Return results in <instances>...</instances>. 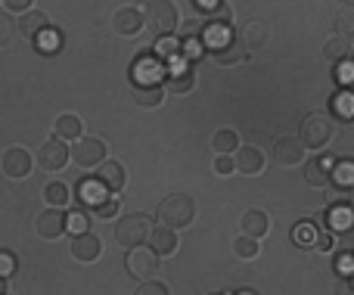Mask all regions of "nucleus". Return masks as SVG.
<instances>
[{"label": "nucleus", "mask_w": 354, "mask_h": 295, "mask_svg": "<svg viewBox=\"0 0 354 295\" xmlns=\"http://www.w3.org/2000/svg\"><path fill=\"white\" fill-rule=\"evenodd\" d=\"M193 218H196V199L187 196V193H168V196L159 199V205H156V221L171 230L189 227Z\"/></svg>", "instance_id": "f257e3e1"}, {"label": "nucleus", "mask_w": 354, "mask_h": 295, "mask_svg": "<svg viewBox=\"0 0 354 295\" xmlns=\"http://www.w3.org/2000/svg\"><path fill=\"white\" fill-rule=\"evenodd\" d=\"M153 236V221H149L143 211H128V215L118 218L115 224V242L122 249H137Z\"/></svg>", "instance_id": "f03ea898"}, {"label": "nucleus", "mask_w": 354, "mask_h": 295, "mask_svg": "<svg viewBox=\"0 0 354 295\" xmlns=\"http://www.w3.org/2000/svg\"><path fill=\"white\" fill-rule=\"evenodd\" d=\"M143 16H147V31L156 37L177 35V28H180V16H177L174 0H147Z\"/></svg>", "instance_id": "7ed1b4c3"}, {"label": "nucleus", "mask_w": 354, "mask_h": 295, "mask_svg": "<svg viewBox=\"0 0 354 295\" xmlns=\"http://www.w3.org/2000/svg\"><path fill=\"white\" fill-rule=\"evenodd\" d=\"M68 159H72V146H68L66 140H59V137H47V140L41 143V149H37V155H35V162L44 168V171H50V174H56V171H62V168L68 165Z\"/></svg>", "instance_id": "20e7f679"}, {"label": "nucleus", "mask_w": 354, "mask_h": 295, "mask_svg": "<svg viewBox=\"0 0 354 295\" xmlns=\"http://www.w3.org/2000/svg\"><path fill=\"white\" fill-rule=\"evenodd\" d=\"M159 258L162 255L156 252L153 246H137V249H128V258H124V267H128L131 277H137L143 283V280H153L156 274H159Z\"/></svg>", "instance_id": "39448f33"}, {"label": "nucleus", "mask_w": 354, "mask_h": 295, "mask_svg": "<svg viewBox=\"0 0 354 295\" xmlns=\"http://www.w3.org/2000/svg\"><path fill=\"white\" fill-rule=\"evenodd\" d=\"M72 162L78 168H100L106 162V143L100 137H81L72 143Z\"/></svg>", "instance_id": "423d86ee"}, {"label": "nucleus", "mask_w": 354, "mask_h": 295, "mask_svg": "<svg viewBox=\"0 0 354 295\" xmlns=\"http://www.w3.org/2000/svg\"><path fill=\"white\" fill-rule=\"evenodd\" d=\"M131 75H134V84H165V75H168V66L165 62L156 59V53H140L131 66Z\"/></svg>", "instance_id": "0eeeda50"}, {"label": "nucleus", "mask_w": 354, "mask_h": 295, "mask_svg": "<svg viewBox=\"0 0 354 295\" xmlns=\"http://www.w3.org/2000/svg\"><path fill=\"white\" fill-rule=\"evenodd\" d=\"M31 168H35V159H31V153L25 146H10L3 153V174L12 180H22L31 174Z\"/></svg>", "instance_id": "6e6552de"}, {"label": "nucleus", "mask_w": 354, "mask_h": 295, "mask_svg": "<svg viewBox=\"0 0 354 295\" xmlns=\"http://www.w3.org/2000/svg\"><path fill=\"white\" fill-rule=\"evenodd\" d=\"M66 209H44L41 215H37L35 227H37V236H44V240H59L62 234H66Z\"/></svg>", "instance_id": "1a4fd4ad"}, {"label": "nucleus", "mask_w": 354, "mask_h": 295, "mask_svg": "<svg viewBox=\"0 0 354 295\" xmlns=\"http://www.w3.org/2000/svg\"><path fill=\"white\" fill-rule=\"evenodd\" d=\"M112 28H115L118 35L131 37V35L147 28V16H143L140 6H118L115 16H112Z\"/></svg>", "instance_id": "9d476101"}, {"label": "nucleus", "mask_w": 354, "mask_h": 295, "mask_svg": "<svg viewBox=\"0 0 354 295\" xmlns=\"http://www.w3.org/2000/svg\"><path fill=\"white\" fill-rule=\"evenodd\" d=\"M106 196H109V190L103 187L100 178H81L78 184H75V202H78L81 209H97Z\"/></svg>", "instance_id": "9b49d317"}, {"label": "nucleus", "mask_w": 354, "mask_h": 295, "mask_svg": "<svg viewBox=\"0 0 354 295\" xmlns=\"http://www.w3.org/2000/svg\"><path fill=\"white\" fill-rule=\"evenodd\" d=\"M68 252H72L75 261H84V265H91V261H97L100 255H103V242H100V236L93 234V230H87V234H81V236H72V246H68Z\"/></svg>", "instance_id": "f8f14e48"}, {"label": "nucleus", "mask_w": 354, "mask_h": 295, "mask_svg": "<svg viewBox=\"0 0 354 295\" xmlns=\"http://www.w3.org/2000/svg\"><path fill=\"white\" fill-rule=\"evenodd\" d=\"M165 87L168 93H189L196 87V72L189 62H180V66H168V75H165Z\"/></svg>", "instance_id": "ddd939ff"}, {"label": "nucleus", "mask_w": 354, "mask_h": 295, "mask_svg": "<svg viewBox=\"0 0 354 295\" xmlns=\"http://www.w3.org/2000/svg\"><path fill=\"white\" fill-rule=\"evenodd\" d=\"M208 56H212V62H218V66H236V62L249 59V50H245V44L239 41V37H230L224 47L208 50Z\"/></svg>", "instance_id": "4468645a"}, {"label": "nucleus", "mask_w": 354, "mask_h": 295, "mask_svg": "<svg viewBox=\"0 0 354 295\" xmlns=\"http://www.w3.org/2000/svg\"><path fill=\"white\" fill-rule=\"evenodd\" d=\"M97 178L103 180V187L109 193H122L124 184H128V171H124V165L122 162H112V159H106L103 165L97 168Z\"/></svg>", "instance_id": "2eb2a0df"}, {"label": "nucleus", "mask_w": 354, "mask_h": 295, "mask_svg": "<svg viewBox=\"0 0 354 295\" xmlns=\"http://www.w3.org/2000/svg\"><path fill=\"white\" fill-rule=\"evenodd\" d=\"M233 159H236V171L239 174H261L264 168V153L258 146H239L236 153H233Z\"/></svg>", "instance_id": "dca6fc26"}, {"label": "nucleus", "mask_w": 354, "mask_h": 295, "mask_svg": "<svg viewBox=\"0 0 354 295\" xmlns=\"http://www.w3.org/2000/svg\"><path fill=\"white\" fill-rule=\"evenodd\" d=\"M53 134L59 137V140H66V143H75V140L84 137V122H81L78 115H72V112H62V115L56 118V124H53Z\"/></svg>", "instance_id": "f3484780"}, {"label": "nucleus", "mask_w": 354, "mask_h": 295, "mask_svg": "<svg viewBox=\"0 0 354 295\" xmlns=\"http://www.w3.org/2000/svg\"><path fill=\"white\" fill-rule=\"evenodd\" d=\"M180 35H165V37H156L153 44V53L159 62H165V66H171V62H180Z\"/></svg>", "instance_id": "a211bd4d"}, {"label": "nucleus", "mask_w": 354, "mask_h": 295, "mask_svg": "<svg viewBox=\"0 0 354 295\" xmlns=\"http://www.w3.org/2000/svg\"><path fill=\"white\" fill-rule=\"evenodd\" d=\"M44 28H50V16L44 10H28V12H22V16H19V35H25V37H31V41H35Z\"/></svg>", "instance_id": "6ab92c4d"}, {"label": "nucleus", "mask_w": 354, "mask_h": 295, "mask_svg": "<svg viewBox=\"0 0 354 295\" xmlns=\"http://www.w3.org/2000/svg\"><path fill=\"white\" fill-rule=\"evenodd\" d=\"M131 97H134V103L143 106V109H156V106L165 99V87L162 84H134L131 87Z\"/></svg>", "instance_id": "aec40b11"}, {"label": "nucleus", "mask_w": 354, "mask_h": 295, "mask_svg": "<svg viewBox=\"0 0 354 295\" xmlns=\"http://www.w3.org/2000/svg\"><path fill=\"white\" fill-rule=\"evenodd\" d=\"M149 246H153L159 255H174L177 252V230L165 227V224H156L153 236H149Z\"/></svg>", "instance_id": "412c9836"}, {"label": "nucleus", "mask_w": 354, "mask_h": 295, "mask_svg": "<svg viewBox=\"0 0 354 295\" xmlns=\"http://www.w3.org/2000/svg\"><path fill=\"white\" fill-rule=\"evenodd\" d=\"M239 224H243V234L255 236V240H261V236L270 230V218H268V211H261V209H249Z\"/></svg>", "instance_id": "4be33fe9"}, {"label": "nucleus", "mask_w": 354, "mask_h": 295, "mask_svg": "<svg viewBox=\"0 0 354 295\" xmlns=\"http://www.w3.org/2000/svg\"><path fill=\"white\" fill-rule=\"evenodd\" d=\"M301 137H305L308 146H324V143L330 140V124H326L324 118L311 115L305 122V128H301Z\"/></svg>", "instance_id": "5701e85b"}, {"label": "nucleus", "mask_w": 354, "mask_h": 295, "mask_svg": "<svg viewBox=\"0 0 354 295\" xmlns=\"http://www.w3.org/2000/svg\"><path fill=\"white\" fill-rule=\"evenodd\" d=\"M44 199H47V205H53V209H66L75 199V190H68V184H62V180H50V184L44 187Z\"/></svg>", "instance_id": "b1692460"}, {"label": "nucleus", "mask_w": 354, "mask_h": 295, "mask_svg": "<svg viewBox=\"0 0 354 295\" xmlns=\"http://www.w3.org/2000/svg\"><path fill=\"white\" fill-rule=\"evenodd\" d=\"M274 159L280 162V165H295V162L301 159V143L292 140V137H280L274 146Z\"/></svg>", "instance_id": "393cba45"}, {"label": "nucleus", "mask_w": 354, "mask_h": 295, "mask_svg": "<svg viewBox=\"0 0 354 295\" xmlns=\"http://www.w3.org/2000/svg\"><path fill=\"white\" fill-rule=\"evenodd\" d=\"M212 149H214V155H233V153L239 149V137H236V131H230V128L214 131V137H212Z\"/></svg>", "instance_id": "a878e982"}, {"label": "nucleus", "mask_w": 354, "mask_h": 295, "mask_svg": "<svg viewBox=\"0 0 354 295\" xmlns=\"http://www.w3.org/2000/svg\"><path fill=\"white\" fill-rule=\"evenodd\" d=\"M268 35H270V31H268V25H264V22H258V19H255V22L243 25V37H239V41H243L249 50H258V47H261V44H268Z\"/></svg>", "instance_id": "bb28decb"}, {"label": "nucleus", "mask_w": 354, "mask_h": 295, "mask_svg": "<svg viewBox=\"0 0 354 295\" xmlns=\"http://www.w3.org/2000/svg\"><path fill=\"white\" fill-rule=\"evenodd\" d=\"M59 47H62V35L53 28V25H50V28H44L41 35L35 37V50H37V53H47V56H53Z\"/></svg>", "instance_id": "cd10ccee"}, {"label": "nucleus", "mask_w": 354, "mask_h": 295, "mask_svg": "<svg viewBox=\"0 0 354 295\" xmlns=\"http://www.w3.org/2000/svg\"><path fill=\"white\" fill-rule=\"evenodd\" d=\"M66 230H68V236L87 234V230H91V218H87V211H84V209H68V215H66Z\"/></svg>", "instance_id": "c85d7f7f"}, {"label": "nucleus", "mask_w": 354, "mask_h": 295, "mask_svg": "<svg viewBox=\"0 0 354 295\" xmlns=\"http://www.w3.org/2000/svg\"><path fill=\"white\" fill-rule=\"evenodd\" d=\"M183 47H180V59L183 62H193L199 59V56H205V41H202V35H193V37H180Z\"/></svg>", "instance_id": "c756f323"}, {"label": "nucleus", "mask_w": 354, "mask_h": 295, "mask_svg": "<svg viewBox=\"0 0 354 295\" xmlns=\"http://www.w3.org/2000/svg\"><path fill=\"white\" fill-rule=\"evenodd\" d=\"M233 255L236 258H255L258 255V240L249 234H239L236 240H233Z\"/></svg>", "instance_id": "7c9ffc66"}, {"label": "nucleus", "mask_w": 354, "mask_h": 295, "mask_svg": "<svg viewBox=\"0 0 354 295\" xmlns=\"http://www.w3.org/2000/svg\"><path fill=\"white\" fill-rule=\"evenodd\" d=\"M118 205H122V193H109V196L93 209V215L103 218V221H112V218H118Z\"/></svg>", "instance_id": "2f4dec72"}, {"label": "nucleus", "mask_w": 354, "mask_h": 295, "mask_svg": "<svg viewBox=\"0 0 354 295\" xmlns=\"http://www.w3.org/2000/svg\"><path fill=\"white\" fill-rule=\"evenodd\" d=\"M16 37V22H12L10 10H0V47H10Z\"/></svg>", "instance_id": "473e14b6"}, {"label": "nucleus", "mask_w": 354, "mask_h": 295, "mask_svg": "<svg viewBox=\"0 0 354 295\" xmlns=\"http://www.w3.org/2000/svg\"><path fill=\"white\" fill-rule=\"evenodd\" d=\"M134 295H171V289H168L165 283H162V280H143L140 286H137V292Z\"/></svg>", "instance_id": "72a5a7b5"}, {"label": "nucleus", "mask_w": 354, "mask_h": 295, "mask_svg": "<svg viewBox=\"0 0 354 295\" xmlns=\"http://www.w3.org/2000/svg\"><path fill=\"white\" fill-rule=\"evenodd\" d=\"M214 174H218V178H230L233 171H236V159H233V155H214Z\"/></svg>", "instance_id": "f704fd0d"}, {"label": "nucleus", "mask_w": 354, "mask_h": 295, "mask_svg": "<svg viewBox=\"0 0 354 295\" xmlns=\"http://www.w3.org/2000/svg\"><path fill=\"white\" fill-rule=\"evenodd\" d=\"M12 274H16V255L10 249H0V277L10 280Z\"/></svg>", "instance_id": "c9c22d12"}, {"label": "nucleus", "mask_w": 354, "mask_h": 295, "mask_svg": "<svg viewBox=\"0 0 354 295\" xmlns=\"http://www.w3.org/2000/svg\"><path fill=\"white\" fill-rule=\"evenodd\" d=\"M208 22H214V25H233V10H230V3L218 6V10L208 16Z\"/></svg>", "instance_id": "e433bc0d"}, {"label": "nucleus", "mask_w": 354, "mask_h": 295, "mask_svg": "<svg viewBox=\"0 0 354 295\" xmlns=\"http://www.w3.org/2000/svg\"><path fill=\"white\" fill-rule=\"evenodd\" d=\"M202 28H205V22H199V19H187V22H180L177 35H180V37H193V35H202Z\"/></svg>", "instance_id": "4c0bfd02"}, {"label": "nucleus", "mask_w": 354, "mask_h": 295, "mask_svg": "<svg viewBox=\"0 0 354 295\" xmlns=\"http://www.w3.org/2000/svg\"><path fill=\"white\" fill-rule=\"evenodd\" d=\"M292 240L299 242V246H308V242L314 240V230H311V224L308 221H301L299 227H295V234H292Z\"/></svg>", "instance_id": "58836bf2"}, {"label": "nucleus", "mask_w": 354, "mask_h": 295, "mask_svg": "<svg viewBox=\"0 0 354 295\" xmlns=\"http://www.w3.org/2000/svg\"><path fill=\"white\" fill-rule=\"evenodd\" d=\"M189 3H193L199 12H205V16H212V12L218 10V6H224V0H189Z\"/></svg>", "instance_id": "ea45409f"}, {"label": "nucleus", "mask_w": 354, "mask_h": 295, "mask_svg": "<svg viewBox=\"0 0 354 295\" xmlns=\"http://www.w3.org/2000/svg\"><path fill=\"white\" fill-rule=\"evenodd\" d=\"M31 3H35V0H3L6 10H10V12H19V16H22V12H28Z\"/></svg>", "instance_id": "a19ab883"}, {"label": "nucleus", "mask_w": 354, "mask_h": 295, "mask_svg": "<svg viewBox=\"0 0 354 295\" xmlns=\"http://www.w3.org/2000/svg\"><path fill=\"white\" fill-rule=\"evenodd\" d=\"M308 184H324V168H320L317 162L308 165Z\"/></svg>", "instance_id": "79ce46f5"}, {"label": "nucleus", "mask_w": 354, "mask_h": 295, "mask_svg": "<svg viewBox=\"0 0 354 295\" xmlns=\"http://www.w3.org/2000/svg\"><path fill=\"white\" fill-rule=\"evenodd\" d=\"M0 295H10L6 292V277H0Z\"/></svg>", "instance_id": "37998d69"}, {"label": "nucleus", "mask_w": 354, "mask_h": 295, "mask_svg": "<svg viewBox=\"0 0 354 295\" xmlns=\"http://www.w3.org/2000/svg\"><path fill=\"white\" fill-rule=\"evenodd\" d=\"M233 295H258V292H255V289H236Z\"/></svg>", "instance_id": "c03bdc74"}, {"label": "nucleus", "mask_w": 354, "mask_h": 295, "mask_svg": "<svg viewBox=\"0 0 354 295\" xmlns=\"http://www.w3.org/2000/svg\"><path fill=\"white\" fill-rule=\"evenodd\" d=\"M208 295H233L230 289H224V292H208Z\"/></svg>", "instance_id": "a18cd8bd"}, {"label": "nucleus", "mask_w": 354, "mask_h": 295, "mask_svg": "<svg viewBox=\"0 0 354 295\" xmlns=\"http://www.w3.org/2000/svg\"><path fill=\"white\" fill-rule=\"evenodd\" d=\"M0 3H3V0H0Z\"/></svg>", "instance_id": "49530a36"}]
</instances>
